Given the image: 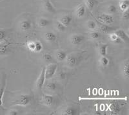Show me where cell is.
Here are the masks:
<instances>
[{"mask_svg": "<svg viewBox=\"0 0 129 115\" xmlns=\"http://www.w3.org/2000/svg\"><path fill=\"white\" fill-rule=\"evenodd\" d=\"M45 89L49 92H54L57 90V85L55 82H50L45 85Z\"/></svg>", "mask_w": 129, "mask_h": 115, "instance_id": "obj_18", "label": "cell"}, {"mask_svg": "<svg viewBox=\"0 0 129 115\" xmlns=\"http://www.w3.org/2000/svg\"><path fill=\"white\" fill-rule=\"evenodd\" d=\"M6 38V32L4 30H0V42L3 41Z\"/></svg>", "mask_w": 129, "mask_h": 115, "instance_id": "obj_35", "label": "cell"}, {"mask_svg": "<svg viewBox=\"0 0 129 115\" xmlns=\"http://www.w3.org/2000/svg\"><path fill=\"white\" fill-rule=\"evenodd\" d=\"M41 102L46 106H51L54 102V98L49 95H43L41 97Z\"/></svg>", "mask_w": 129, "mask_h": 115, "instance_id": "obj_9", "label": "cell"}, {"mask_svg": "<svg viewBox=\"0 0 129 115\" xmlns=\"http://www.w3.org/2000/svg\"><path fill=\"white\" fill-rule=\"evenodd\" d=\"M45 68H43L41 70V73L40 75L37 79L36 82V88L38 90H40L44 86L45 81Z\"/></svg>", "mask_w": 129, "mask_h": 115, "instance_id": "obj_5", "label": "cell"}, {"mask_svg": "<svg viewBox=\"0 0 129 115\" xmlns=\"http://www.w3.org/2000/svg\"><path fill=\"white\" fill-rule=\"evenodd\" d=\"M32 24L31 21L28 19H23L19 23V28L22 31L26 32L32 28Z\"/></svg>", "mask_w": 129, "mask_h": 115, "instance_id": "obj_8", "label": "cell"}, {"mask_svg": "<svg viewBox=\"0 0 129 115\" xmlns=\"http://www.w3.org/2000/svg\"><path fill=\"white\" fill-rule=\"evenodd\" d=\"M128 61H126L125 63H123L122 66L121 73L123 75V77L126 79H128L129 78V72H128Z\"/></svg>", "mask_w": 129, "mask_h": 115, "instance_id": "obj_15", "label": "cell"}, {"mask_svg": "<svg viewBox=\"0 0 129 115\" xmlns=\"http://www.w3.org/2000/svg\"><path fill=\"white\" fill-rule=\"evenodd\" d=\"M5 80H4L3 81H2L1 83H0V106H2V104H3V100H2V98H3V93H4L5 91Z\"/></svg>", "mask_w": 129, "mask_h": 115, "instance_id": "obj_27", "label": "cell"}, {"mask_svg": "<svg viewBox=\"0 0 129 115\" xmlns=\"http://www.w3.org/2000/svg\"><path fill=\"white\" fill-rule=\"evenodd\" d=\"M44 37L46 41L48 42H54L57 39V37H56V34L51 32H47L45 33Z\"/></svg>", "mask_w": 129, "mask_h": 115, "instance_id": "obj_14", "label": "cell"}, {"mask_svg": "<svg viewBox=\"0 0 129 115\" xmlns=\"http://www.w3.org/2000/svg\"><path fill=\"white\" fill-rule=\"evenodd\" d=\"M43 8L47 12L50 14L56 13V10L55 9L54 7L53 6L50 0H43Z\"/></svg>", "mask_w": 129, "mask_h": 115, "instance_id": "obj_7", "label": "cell"}, {"mask_svg": "<svg viewBox=\"0 0 129 115\" xmlns=\"http://www.w3.org/2000/svg\"><path fill=\"white\" fill-rule=\"evenodd\" d=\"M109 109L113 113H118L120 111V105L117 102H112L109 105Z\"/></svg>", "mask_w": 129, "mask_h": 115, "instance_id": "obj_16", "label": "cell"}, {"mask_svg": "<svg viewBox=\"0 0 129 115\" xmlns=\"http://www.w3.org/2000/svg\"><path fill=\"white\" fill-rule=\"evenodd\" d=\"M67 56V53L64 50H58L56 53V57L58 61L61 62L65 60Z\"/></svg>", "mask_w": 129, "mask_h": 115, "instance_id": "obj_20", "label": "cell"}, {"mask_svg": "<svg viewBox=\"0 0 129 115\" xmlns=\"http://www.w3.org/2000/svg\"><path fill=\"white\" fill-rule=\"evenodd\" d=\"M43 50V45L41 42L40 41H35V49H34V52L39 53L42 51Z\"/></svg>", "mask_w": 129, "mask_h": 115, "instance_id": "obj_30", "label": "cell"}, {"mask_svg": "<svg viewBox=\"0 0 129 115\" xmlns=\"http://www.w3.org/2000/svg\"><path fill=\"white\" fill-rule=\"evenodd\" d=\"M72 20H73V18H72L71 15L66 14L62 16L61 18L59 19L58 21L59 22H61L64 26H65L67 27V26H69V25H71Z\"/></svg>", "mask_w": 129, "mask_h": 115, "instance_id": "obj_12", "label": "cell"}, {"mask_svg": "<svg viewBox=\"0 0 129 115\" xmlns=\"http://www.w3.org/2000/svg\"><path fill=\"white\" fill-rule=\"evenodd\" d=\"M32 101V96L29 95H21L19 96L15 101H14L12 104L20 106H26L30 104Z\"/></svg>", "mask_w": 129, "mask_h": 115, "instance_id": "obj_1", "label": "cell"}, {"mask_svg": "<svg viewBox=\"0 0 129 115\" xmlns=\"http://www.w3.org/2000/svg\"><path fill=\"white\" fill-rule=\"evenodd\" d=\"M109 38H110V40L113 42V43L116 44H120L122 42L121 40L114 33V32L109 34Z\"/></svg>", "mask_w": 129, "mask_h": 115, "instance_id": "obj_25", "label": "cell"}, {"mask_svg": "<svg viewBox=\"0 0 129 115\" xmlns=\"http://www.w3.org/2000/svg\"><path fill=\"white\" fill-rule=\"evenodd\" d=\"M97 19L102 24L110 25L114 22V18L110 14H100L97 17Z\"/></svg>", "mask_w": 129, "mask_h": 115, "instance_id": "obj_4", "label": "cell"}, {"mask_svg": "<svg viewBox=\"0 0 129 115\" xmlns=\"http://www.w3.org/2000/svg\"><path fill=\"white\" fill-rule=\"evenodd\" d=\"M58 78L61 80H64L66 78V73L63 72H61L58 75Z\"/></svg>", "mask_w": 129, "mask_h": 115, "instance_id": "obj_37", "label": "cell"}, {"mask_svg": "<svg viewBox=\"0 0 129 115\" xmlns=\"http://www.w3.org/2000/svg\"><path fill=\"white\" fill-rule=\"evenodd\" d=\"M77 112L78 111L76 108L74 107H67L62 111V114L64 115H75L76 114Z\"/></svg>", "mask_w": 129, "mask_h": 115, "instance_id": "obj_19", "label": "cell"}, {"mask_svg": "<svg viewBox=\"0 0 129 115\" xmlns=\"http://www.w3.org/2000/svg\"><path fill=\"white\" fill-rule=\"evenodd\" d=\"M122 17L125 20H128L129 19V13H128V9L125 10L123 12V15H122Z\"/></svg>", "mask_w": 129, "mask_h": 115, "instance_id": "obj_36", "label": "cell"}, {"mask_svg": "<svg viewBox=\"0 0 129 115\" xmlns=\"http://www.w3.org/2000/svg\"><path fill=\"white\" fill-rule=\"evenodd\" d=\"M107 48H108L107 44H101L99 46L98 52L100 56H107Z\"/></svg>", "mask_w": 129, "mask_h": 115, "instance_id": "obj_21", "label": "cell"}, {"mask_svg": "<svg viewBox=\"0 0 129 115\" xmlns=\"http://www.w3.org/2000/svg\"><path fill=\"white\" fill-rule=\"evenodd\" d=\"M117 9L114 5H110L108 7V12L110 14H114L117 12Z\"/></svg>", "mask_w": 129, "mask_h": 115, "instance_id": "obj_32", "label": "cell"}, {"mask_svg": "<svg viewBox=\"0 0 129 115\" xmlns=\"http://www.w3.org/2000/svg\"><path fill=\"white\" fill-rule=\"evenodd\" d=\"M8 48H9V44L3 42H0V56L5 55L8 51Z\"/></svg>", "mask_w": 129, "mask_h": 115, "instance_id": "obj_26", "label": "cell"}, {"mask_svg": "<svg viewBox=\"0 0 129 115\" xmlns=\"http://www.w3.org/2000/svg\"><path fill=\"white\" fill-rule=\"evenodd\" d=\"M57 65L56 63L49 64L45 68V75L46 79H50L54 76L56 73Z\"/></svg>", "mask_w": 129, "mask_h": 115, "instance_id": "obj_2", "label": "cell"}, {"mask_svg": "<svg viewBox=\"0 0 129 115\" xmlns=\"http://www.w3.org/2000/svg\"><path fill=\"white\" fill-rule=\"evenodd\" d=\"M26 47L30 51L34 52V49H35V41H30L26 44Z\"/></svg>", "mask_w": 129, "mask_h": 115, "instance_id": "obj_34", "label": "cell"}, {"mask_svg": "<svg viewBox=\"0 0 129 115\" xmlns=\"http://www.w3.org/2000/svg\"><path fill=\"white\" fill-rule=\"evenodd\" d=\"M85 40V37L81 34H74L70 38V41L72 44L74 46L79 45Z\"/></svg>", "mask_w": 129, "mask_h": 115, "instance_id": "obj_6", "label": "cell"}, {"mask_svg": "<svg viewBox=\"0 0 129 115\" xmlns=\"http://www.w3.org/2000/svg\"><path fill=\"white\" fill-rule=\"evenodd\" d=\"M99 63L102 67L106 68L109 66L110 60L107 56H101L100 60H99Z\"/></svg>", "mask_w": 129, "mask_h": 115, "instance_id": "obj_22", "label": "cell"}, {"mask_svg": "<svg viewBox=\"0 0 129 115\" xmlns=\"http://www.w3.org/2000/svg\"><path fill=\"white\" fill-rule=\"evenodd\" d=\"M96 23L93 21H88L87 23V27L90 30H94L96 28Z\"/></svg>", "mask_w": 129, "mask_h": 115, "instance_id": "obj_31", "label": "cell"}, {"mask_svg": "<svg viewBox=\"0 0 129 115\" xmlns=\"http://www.w3.org/2000/svg\"><path fill=\"white\" fill-rule=\"evenodd\" d=\"M65 60H66L67 65L69 68H74L76 66L79 61V56L76 55H74V54L67 55Z\"/></svg>", "mask_w": 129, "mask_h": 115, "instance_id": "obj_3", "label": "cell"}, {"mask_svg": "<svg viewBox=\"0 0 129 115\" xmlns=\"http://www.w3.org/2000/svg\"><path fill=\"white\" fill-rule=\"evenodd\" d=\"M89 36L92 39L96 40L100 39V37H101V34H100V32H96V31H92V32L90 33Z\"/></svg>", "mask_w": 129, "mask_h": 115, "instance_id": "obj_29", "label": "cell"}, {"mask_svg": "<svg viewBox=\"0 0 129 115\" xmlns=\"http://www.w3.org/2000/svg\"><path fill=\"white\" fill-rule=\"evenodd\" d=\"M99 30L101 33H103V34H110V33H112V32H114L115 30H116V28L115 27H113V26H109V25H105V24H102L101 25H100V27H99Z\"/></svg>", "mask_w": 129, "mask_h": 115, "instance_id": "obj_10", "label": "cell"}, {"mask_svg": "<svg viewBox=\"0 0 129 115\" xmlns=\"http://www.w3.org/2000/svg\"><path fill=\"white\" fill-rule=\"evenodd\" d=\"M38 25L40 28H45L50 25V21L45 18H40L38 22Z\"/></svg>", "mask_w": 129, "mask_h": 115, "instance_id": "obj_24", "label": "cell"}, {"mask_svg": "<svg viewBox=\"0 0 129 115\" xmlns=\"http://www.w3.org/2000/svg\"><path fill=\"white\" fill-rule=\"evenodd\" d=\"M18 111L16 109H11L10 111L9 112V113L7 114L9 115H18Z\"/></svg>", "mask_w": 129, "mask_h": 115, "instance_id": "obj_38", "label": "cell"}, {"mask_svg": "<svg viewBox=\"0 0 129 115\" xmlns=\"http://www.w3.org/2000/svg\"><path fill=\"white\" fill-rule=\"evenodd\" d=\"M55 26H56V28L58 32H63L65 31L66 30V26H64L63 24L59 22V21L56 22V23H55Z\"/></svg>", "mask_w": 129, "mask_h": 115, "instance_id": "obj_28", "label": "cell"}, {"mask_svg": "<svg viewBox=\"0 0 129 115\" xmlns=\"http://www.w3.org/2000/svg\"><path fill=\"white\" fill-rule=\"evenodd\" d=\"M86 13V7L83 5H80L75 10V15L77 18H81L84 17Z\"/></svg>", "mask_w": 129, "mask_h": 115, "instance_id": "obj_13", "label": "cell"}, {"mask_svg": "<svg viewBox=\"0 0 129 115\" xmlns=\"http://www.w3.org/2000/svg\"><path fill=\"white\" fill-rule=\"evenodd\" d=\"M115 34L122 41L128 42L129 41L128 35L126 34V32L123 30H116L114 32Z\"/></svg>", "mask_w": 129, "mask_h": 115, "instance_id": "obj_11", "label": "cell"}, {"mask_svg": "<svg viewBox=\"0 0 129 115\" xmlns=\"http://www.w3.org/2000/svg\"><path fill=\"white\" fill-rule=\"evenodd\" d=\"M42 59H43V61L46 62H50L53 60L52 56L48 53H45L43 54L42 56Z\"/></svg>", "mask_w": 129, "mask_h": 115, "instance_id": "obj_33", "label": "cell"}, {"mask_svg": "<svg viewBox=\"0 0 129 115\" xmlns=\"http://www.w3.org/2000/svg\"><path fill=\"white\" fill-rule=\"evenodd\" d=\"M97 3H98L97 0H84V4H85V7L89 10H92L95 7Z\"/></svg>", "mask_w": 129, "mask_h": 115, "instance_id": "obj_17", "label": "cell"}, {"mask_svg": "<svg viewBox=\"0 0 129 115\" xmlns=\"http://www.w3.org/2000/svg\"><path fill=\"white\" fill-rule=\"evenodd\" d=\"M129 1L128 0H120L119 2V7L122 12L128 9Z\"/></svg>", "mask_w": 129, "mask_h": 115, "instance_id": "obj_23", "label": "cell"}]
</instances>
